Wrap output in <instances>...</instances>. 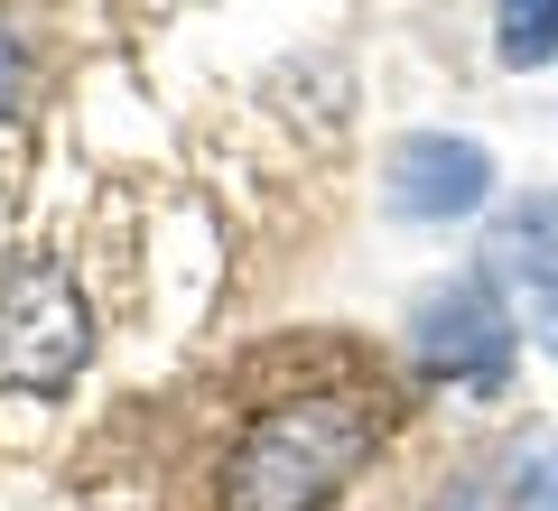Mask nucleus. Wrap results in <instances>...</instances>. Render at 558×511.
I'll return each instance as SVG.
<instances>
[{"instance_id":"obj_2","label":"nucleus","mask_w":558,"mask_h":511,"mask_svg":"<svg viewBox=\"0 0 558 511\" xmlns=\"http://www.w3.org/2000/svg\"><path fill=\"white\" fill-rule=\"evenodd\" d=\"M512 354H521V326H512V307L494 297V279H484V270L418 289V307H410V363L428 381L494 400L502 381H512Z\"/></svg>"},{"instance_id":"obj_5","label":"nucleus","mask_w":558,"mask_h":511,"mask_svg":"<svg viewBox=\"0 0 558 511\" xmlns=\"http://www.w3.org/2000/svg\"><path fill=\"white\" fill-rule=\"evenodd\" d=\"M484 279H494V297L512 307L521 344H531L539 363H558V196H521L512 215L484 233Z\"/></svg>"},{"instance_id":"obj_3","label":"nucleus","mask_w":558,"mask_h":511,"mask_svg":"<svg viewBox=\"0 0 558 511\" xmlns=\"http://www.w3.org/2000/svg\"><path fill=\"white\" fill-rule=\"evenodd\" d=\"M84 354H94V307L57 260H28L10 289H0V381L28 400L75 391Z\"/></svg>"},{"instance_id":"obj_1","label":"nucleus","mask_w":558,"mask_h":511,"mask_svg":"<svg viewBox=\"0 0 558 511\" xmlns=\"http://www.w3.org/2000/svg\"><path fill=\"white\" fill-rule=\"evenodd\" d=\"M381 428H391V410L363 381L279 391L233 428V447L215 465V502L223 511H326L381 455Z\"/></svg>"},{"instance_id":"obj_6","label":"nucleus","mask_w":558,"mask_h":511,"mask_svg":"<svg viewBox=\"0 0 558 511\" xmlns=\"http://www.w3.org/2000/svg\"><path fill=\"white\" fill-rule=\"evenodd\" d=\"M494 57L512 75L558 65V0H494Z\"/></svg>"},{"instance_id":"obj_7","label":"nucleus","mask_w":558,"mask_h":511,"mask_svg":"<svg viewBox=\"0 0 558 511\" xmlns=\"http://www.w3.org/2000/svg\"><path fill=\"white\" fill-rule=\"evenodd\" d=\"M10 102H20V38L0 28V112H10Z\"/></svg>"},{"instance_id":"obj_4","label":"nucleus","mask_w":558,"mask_h":511,"mask_svg":"<svg viewBox=\"0 0 558 511\" xmlns=\"http://www.w3.org/2000/svg\"><path fill=\"white\" fill-rule=\"evenodd\" d=\"M494 149L465 131H400L381 158V215L391 223H465L494 205Z\"/></svg>"},{"instance_id":"obj_8","label":"nucleus","mask_w":558,"mask_h":511,"mask_svg":"<svg viewBox=\"0 0 558 511\" xmlns=\"http://www.w3.org/2000/svg\"><path fill=\"white\" fill-rule=\"evenodd\" d=\"M521 511H558V455L539 465V484H531V502H521Z\"/></svg>"}]
</instances>
